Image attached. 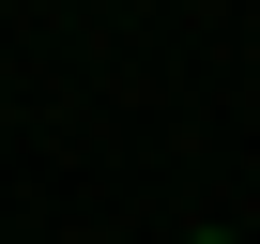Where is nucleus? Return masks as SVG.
Here are the masks:
<instances>
[{"mask_svg":"<svg viewBox=\"0 0 260 244\" xmlns=\"http://www.w3.org/2000/svg\"><path fill=\"white\" fill-rule=\"evenodd\" d=\"M184 244H230V229H184Z\"/></svg>","mask_w":260,"mask_h":244,"instance_id":"obj_1","label":"nucleus"}]
</instances>
